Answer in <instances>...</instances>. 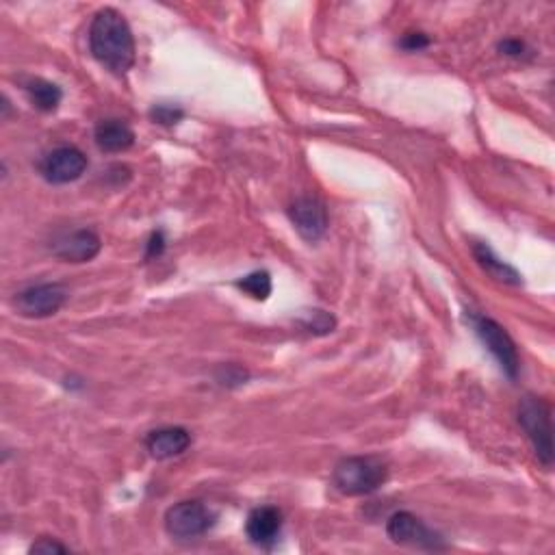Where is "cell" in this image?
<instances>
[{"label":"cell","mask_w":555,"mask_h":555,"mask_svg":"<svg viewBox=\"0 0 555 555\" xmlns=\"http://www.w3.org/2000/svg\"><path fill=\"white\" fill-rule=\"evenodd\" d=\"M282 512L276 506L254 508L245 521V534L250 542L261 549H271L282 534Z\"/></svg>","instance_id":"11"},{"label":"cell","mask_w":555,"mask_h":555,"mask_svg":"<svg viewBox=\"0 0 555 555\" xmlns=\"http://www.w3.org/2000/svg\"><path fill=\"white\" fill-rule=\"evenodd\" d=\"M102 241L96 235L94 230L89 228H81V230H72L61 235L59 239L53 241V254L63 263H89L92 258H96L100 254Z\"/></svg>","instance_id":"10"},{"label":"cell","mask_w":555,"mask_h":555,"mask_svg":"<svg viewBox=\"0 0 555 555\" xmlns=\"http://www.w3.org/2000/svg\"><path fill=\"white\" fill-rule=\"evenodd\" d=\"M499 53L506 57H523L525 55V44L521 40H503L499 42Z\"/></svg>","instance_id":"22"},{"label":"cell","mask_w":555,"mask_h":555,"mask_svg":"<svg viewBox=\"0 0 555 555\" xmlns=\"http://www.w3.org/2000/svg\"><path fill=\"white\" fill-rule=\"evenodd\" d=\"M473 256H475L477 265H480L493 280L503 282V285H510V287L523 285V278L519 271H516L512 265H508L506 261H501L490 245L473 243Z\"/></svg>","instance_id":"13"},{"label":"cell","mask_w":555,"mask_h":555,"mask_svg":"<svg viewBox=\"0 0 555 555\" xmlns=\"http://www.w3.org/2000/svg\"><path fill=\"white\" fill-rule=\"evenodd\" d=\"M389 480V467L373 456L343 458L332 471V486L347 497L376 493Z\"/></svg>","instance_id":"2"},{"label":"cell","mask_w":555,"mask_h":555,"mask_svg":"<svg viewBox=\"0 0 555 555\" xmlns=\"http://www.w3.org/2000/svg\"><path fill=\"white\" fill-rule=\"evenodd\" d=\"M191 445V434L185 428H159L146 436V449L154 460H170L185 454Z\"/></svg>","instance_id":"12"},{"label":"cell","mask_w":555,"mask_h":555,"mask_svg":"<svg viewBox=\"0 0 555 555\" xmlns=\"http://www.w3.org/2000/svg\"><path fill=\"white\" fill-rule=\"evenodd\" d=\"M68 300V291L59 282H46L16 293L14 306L22 317L29 319H46L61 311V306Z\"/></svg>","instance_id":"7"},{"label":"cell","mask_w":555,"mask_h":555,"mask_svg":"<svg viewBox=\"0 0 555 555\" xmlns=\"http://www.w3.org/2000/svg\"><path fill=\"white\" fill-rule=\"evenodd\" d=\"M300 324L304 326V330L315 334V337H324V334H330L334 328H337V319H334V315H330L328 311L313 308V311H306L302 315Z\"/></svg>","instance_id":"17"},{"label":"cell","mask_w":555,"mask_h":555,"mask_svg":"<svg viewBox=\"0 0 555 555\" xmlns=\"http://www.w3.org/2000/svg\"><path fill=\"white\" fill-rule=\"evenodd\" d=\"M428 46H430V37L425 33H408L402 40V48L410 50V53H415V50H421V48H428Z\"/></svg>","instance_id":"21"},{"label":"cell","mask_w":555,"mask_h":555,"mask_svg":"<svg viewBox=\"0 0 555 555\" xmlns=\"http://www.w3.org/2000/svg\"><path fill=\"white\" fill-rule=\"evenodd\" d=\"M185 118V111L176 105H154L150 109V120L161 126H176Z\"/></svg>","instance_id":"18"},{"label":"cell","mask_w":555,"mask_h":555,"mask_svg":"<svg viewBox=\"0 0 555 555\" xmlns=\"http://www.w3.org/2000/svg\"><path fill=\"white\" fill-rule=\"evenodd\" d=\"M235 285H237V289L248 293L250 298H254L258 302H265L271 295V289H274V285H271L269 271H252V274L239 278Z\"/></svg>","instance_id":"16"},{"label":"cell","mask_w":555,"mask_h":555,"mask_svg":"<svg viewBox=\"0 0 555 555\" xmlns=\"http://www.w3.org/2000/svg\"><path fill=\"white\" fill-rule=\"evenodd\" d=\"M89 50L102 68L126 76L135 66V37L118 9H100L89 27Z\"/></svg>","instance_id":"1"},{"label":"cell","mask_w":555,"mask_h":555,"mask_svg":"<svg viewBox=\"0 0 555 555\" xmlns=\"http://www.w3.org/2000/svg\"><path fill=\"white\" fill-rule=\"evenodd\" d=\"M289 217L295 230H298L306 241L313 243L326 235L328 209L319 198H313V196L298 198L289 206Z\"/></svg>","instance_id":"9"},{"label":"cell","mask_w":555,"mask_h":555,"mask_svg":"<svg viewBox=\"0 0 555 555\" xmlns=\"http://www.w3.org/2000/svg\"><path fill=\"white\" fill-rule=\"evenodd\" d=\"M68 547H63L61 542L53 540V538H40L31 547V553H66Z\"/></svg>","instance_id":"20"},{"label":"cell","mask_w":555,"mask_h":555,"mask_svg":"<svg viewBox=\"0 0 555 555\" xmlns=\"http://www.w3.org/2000/svg\"><path fill=\"white\" fill-rule=\"evenodd\" d=\"M87 170V157L74 146H61L40 161V174L50 185H68L79 180Z\"/></svg>","instance_id":"8"},{"label":"cell","mask_w":555,"mask_h":555,"mask_svg":"<svg viewBox=\"0 0 555 555\" xmlns=\"http://www.w3.org/2000/svg\"><path fill=\"white\" fill-rule=\"evenodd\" d=\"M94 141L102 152H124L135 144V133L122 120H102L94 131Z\"/></svg>","instance_id":"14"},{"label":"cell","mask_w":555,"mask_h":555,"mask_svg":"<svg viewBox=\"0 0 555 555\" xmlns=\"http://www.w3.org/2000/svg\"><path fill=\"white\" fill-rule=\"evenodd\" d=\"M469 319H471V326H473L475 334L480 337L486 350L495 356L501 371L506 373L510 380L519 376L521 358H519L516 345L510 334L506 332V328H501L497 321L488 319V317H480V315H471Z\"/></svg>","instance_id":"4"},{"label":"cell","mask_w":555,"mask_h":555,"mask_svg":"<svg viewBox=\"0 0 555 555\" xmlns=\"http://www.w3.org/2000/svg\"><path fill=\"white\" fill-rule=\"evenodd\" d=\"M386 534L397 545L415 547L425 551H445L447 542L441 534H436L434 529L425 525L419 516L410 512H395L389 521H386Z\"/></svg>","instance_id":"6"},{"label":"cell","mask_w":555,"mask_h":555,"mask_svg":"<svg viewBox=\"0 0 555 555\" xmlns=\"http://www.w3.org/2000/svg\"><path fill=\"white\" fill-rule=\"evenodd\" d=\"M519 423L532 443L538 460L551 467L553 464V428L551 408L542 397L525 395L519 404Z\"/></svg>","instance_id":"3"},{"label":"cell","mask_w":555,"mask_h":555,"mask_svg":"<svg viewBox=\"0 0 555 555\" xmlns=\"http://www.w3.org/2000/svg\"><path fill=\"white\" fill-rule=\"evenodd\" d=\"M215 525V514L202 501H180L165 512V529L176 540L204 536Z\"/></svg>","instance_id":"5"},{"label":"cell","mask_w":555,"mask_h":555,"mask_svg":"<svg viewBox=\"0 0 555 555\" xmlns=\"http://www.w3.org/2000/svg\"><path fill=\"white\" fill-rule=\"evenodd\" d=\"M24 92H27V98H29L31 105L42 113L57 111L59 105H61V100H63L61 87L46 81V79L27 81V83H24Z\"/></svg>","instance_id":"15"},{"label":"cell","mask_w":555,"mask_h":555,"mask_svg":"<svg viewBox=\"0 0 555 555\" xmlns=\"http://www.w3.org/2000/svg\"><path fill=\"white\" fill-rule=\"evenodd\" d=\"M165 235H163V230H154L150 239H148V245H146V258H159L163 256L165 252Z\"/></svg>","instance_id":"19"}]
</instances>
